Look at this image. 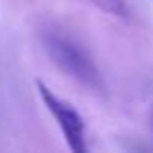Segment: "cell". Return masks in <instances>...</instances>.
<instances>
[{"label": "cell", "instance_id": "obj_1", "mask_svg": "<svg viewBox=\"0 0 153 153\" xmlns=\"http://www.w3.org/2000/svg\"><path fill=\"white\" fill-rule=\"evenodd\" d=\"M41 45L58 70L89 89H101V74L93 58L74 37L58 29H45L41 33Z\"/></svg>", "mask_w": 153, "mask_h": 153}, {"label": "cell", "instance_id": "obj_3", "mask_svg": "<svg viewBox=\"0 0 153 153\" xmlns=\"http://www.w3.org/2000/svg\"><path fill=\"white\" fill-rule=\"evenodd\" d=\"M79 2L87 4L91 8H97L99 12L107 16H114V18H128L130 16V8H128L126 0H79Z\"/></svg>", "mask_w": 153, "mask_h": 153}, {"label": "cell", "instance_id": "obj_2", "mask_svg": "<svg viewBox=\"0 0 153 153\" xmlns=\"http://www.w3.org/2000/svg\"><path fill=\"white\" fill-rule=\"evenodd\" d=\"M37 91H39V97H41L43 105L47 107V111L51 112L52 120L56 122L60 134L66 140V146L74 153H85L87 151L85 122H83L82 114L74 108V105H70L66 99L58 97L41 79L37 82Z\"/></svg>", "mask_w": 153, "mask_h": 153}]
</instances>
